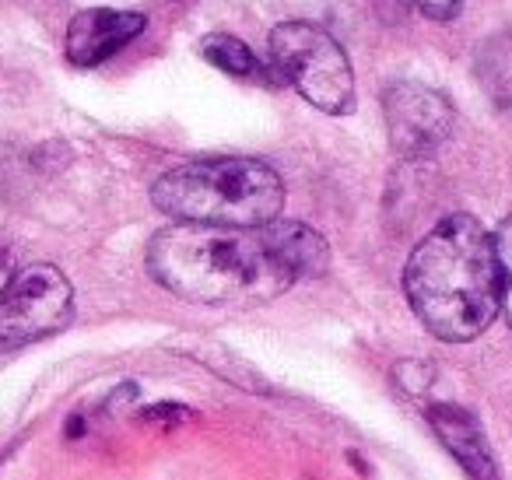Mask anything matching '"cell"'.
Here are the masks:
<instances>
[{
	"label": "cell",
	"instance_id": "cell-13",
	"mask_svg": "<svg viewBox=\"0 0 512 480\" xmlns=\"http://www.w3.org/2000/svg\"><path fill=\"white\" fill-rule=\"evenodd\" d=\"M11 277H15V267H11V253H8V246H0V295H4V288L11 284Z\"/></svg>",
	"mask_w": 512,
	"mask_h": 480
},
{
	"label": "cell",
	"instance_id": "cell-7",
	"mask_svg": "<svg viewBox=\"0 0 512 480\" xmlns=\"http://www.w3.org/2000/svg\"><path fill=\"white\" fill-rule=\"evenodd\" d=\"M148 18L141 11H116V8H88L78 11L67 25V60L74 67H99L109 57L134 43L144 32Z\"/></svg>",
	"mask_w": 512,
	"mask_h": 480
},
{
	"label": "cell",
	"instance_id": "cell-12",
	"mask_svg": "<svg viewBox=\"0 0 512 480\" xmlns=\"http://www.w3.org/2000/svg\"><path fill=\"white\" fill-rule=\"evenodd\" d=\"M463 0H414V8L425 18H435V22H449V18L460 15Z\"/></svg>",
	"mask_w": 512,
	"mask_h": 480
},
{
	"label": "cell",
	"instance_id": "cell-10",
	"mask_svg": "<svg viewBox=\"0 0 512 480\" xmlns=\"http://www.w3.org/2000/svg\"><path fill=\"white\" fill-rule=\"evenodd\" d=\"M495 253H498V274H502V312L512 326V214L495 228Z\"/></svg>",
	"mask_w": 512,
	"mask_h": 480
},
{
	"label": "cell",
	"instance_id": "cell-4",
	"mask_svg": "<svg viewBox=\"0 0 512 480\" xmlns=\"http://www.w3.org/2000/svg\"><path fill=\"white\" fill-rule=\"evenodd\" d=\"M271 57L281 78L320 113H355L351 60L327 29L313 22H281L271 32Z\"/></svg>",
	"mask_w": 512,
	"mask_h": 480
},
{
	"label": "cell",
	"instance_id": "cell-5",
	"mask_svg": "<svg viewBox=\"0 0 512 480\" xmlns=\"http://www.w3.org/2000/svg\"><path fill=\"white\" fill-rule=\"evenodd\" d=\"M74 316L71 281L53 263L18 270L0 295V354L60 333Z\"/></svg>",
	"mask_w": 512,
	"mask_h": 480
},
{
	"label": "cell",
	"instance_id": "cell-6",
	"mask_svg": "<svg viewBox=\"0 0 512 480\" xmlns=\"http://www.w3.org/2000/svg\"><path fill=\"white\" fill-rule=\"evenodd\" d=\"M390 148L400 158H428L453 134V106L442 92L418 81H397L383 95Z\"/></svg>",
	"mask_w": 512,
	"mask_h": 480
},
{
	"label": "cell",
	"instance_id": "cell-11",
	"mask_svg": "<svg viewBox=\"0 0 512 480\" xmlns=\"http://www.w3.org/2000/svg\"><path fill=\"white\" fill-rule=\"evenodd\" d=\"M141 421H165L172 428L176 421H193V410L183 403H158V407L141 410Z\"/></svg>",
	"mask_w": 512,
	"mask_h": 480
},
{
	"label": "cell",
	"instance_id": "cell-9",
	"mask_svg": "<svg viewBox=\"0 0 512 480\" xmlns=\"http://www.w3.org/2000/svg\"><path fill=\"white\" fill-rule=\"evenodd\" d=\"M200 57L211 67H218L221 74H232V78H260V60L256 53L242 43L239 36H228V32H211V36L200 39Z\"/></svg>",
	"mask_w": 512,
	"mask_h": 480
},
{
	"label": "cell",
	"instance_id": "cell-1",
	"mask_svg": "<svg viewBox=\"0 0 512 480\" xmlns=\"http://www.w3.org/2000/svg\"><path fill=\"white\" fill-rule=\"evenodd\" d=\"M414 316L446 344L481 337L502 312L495 235L474 214H449L414 246L404 267Z\"/></svg>",
	"mask_w": 512,
	"mask_h": 480
},
{
	"label": "cell",
	"instance_id": "cell-3",
	"mask_svg": "<svg viewBox=\"0 0 512 480\" xmlns=\"http://www.w3.org/2000/svg\"><path fill=\"white\" fill-rule=\"evenodd\" d=\"M151 204L179 225L264 228L285 211V183L260 158H204L165 172Z\"/></svg>",
	"mask_w": 512,
	"mask_h": 480
},
{
	"label": "cell",
	"instance_id": "cell-8",
	"mask_svg": "<svg viewBox=\"0 0 512 480\" xmlns=\"http://www.w3.org/2000/svg\"><path fill=\"white\" fill-rule=\"evenodd\" d=\"M425 417L432 424L435 438L446 445V452L463 466L470 480H502L491 452L488 438H484L481 424L470 410L456 407V403H428Z\"/></svg>",
	"mask_w": 512,
	"mask_h": 480
},
{
	"label": "cell",
	"instance_id": "cell-2",
	"mask_svg": "<svg viewBox=\"0 0 512 480\" xmlns=\"http://www.w3.org/2000/svg\"><path fill=\"white\" fill-rule=\"evenodd\" d=\"M148 270L165 291L200 305L274 298L299 284L271 225L211 228L176 221L151 239Z\"/></svg>",
	"mask_w": 512,
	"mask_h": 480
}]
</instances>
